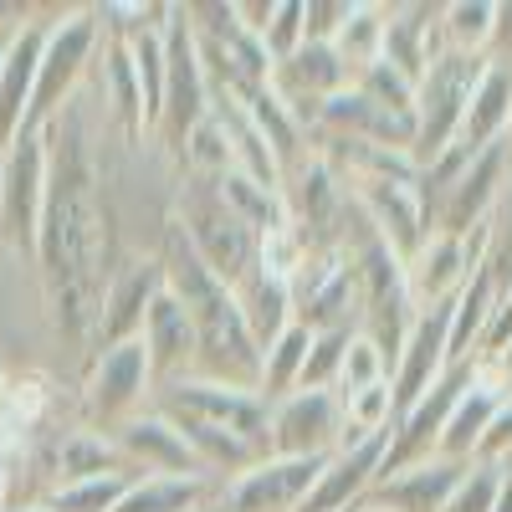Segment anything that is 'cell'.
<instances>
[{
  "label": "cell",
  "instance_id": "52a82bcc",
  "mask_svg": "<svg viewBox=\"0 0 512 512\" xmlns=\"http://www.w3.org/2000/svg\"><path fill=\"white\" fill-rule=\"evenodd\" d=\"M149 405H154V369L139 338L93 354L88 379H82V420H88V431L113 436L123 420H134Z\"/></svg>",
  "mask_w": 512,
  "mask_h": 512
},
{
  "label": "cell",
  "instance_id": "9c48e42d",
  "mask_svg": "<svg viewBox=\"0 0 512 512\" xmlns=\"http://www.w3.org/2000/svg\"><path fill=\"white\" fill-rule=\"evenodd\" d=\"M328 456H262L241 477L221 482L210 512H297Z\"/></svg>",
  "mask_w": 512,
  "mask_h": 512
},
{
  "label": "cell",
  "instance_id": "5b68a950",
  "mask_svg": "<svg viewBox=\"0 0 512 512\" xmlns=\"http://www.w3.org/2000/svg\"><path fill=\"white\" fill-rule=\"evenodd\" d=\"M98 47H103L98 11H57V21L47 31V47H41V62H36V88H31V108H26L21 134H41L62 108H72L77 82L88 77Z\"/></svg>",
  "mask_w": 512,
  "mask_h": 512
},
{
  "label": "cell",
  "instance_id": "8d00e7d4",
  "mask_svg": "<svg viewBox=\"0 0 512 512\" xmlns=\"http://www.w3.org/2000/svg\"><path fill=\"white\" fill-rule=\"evenodd\" d=\"M492 512H512V472H502V487H497V502Z\"/></svg>",
  "mask_w": 512,
  "mask_h": 512
},
{
  "label": "cell",
  "instance_id": "836d02e7",
  "mask_svg": "<svg viewBox=\"0 0 512 512\" xmlns=\"http://www.w3.org/2000/svg\"><path fill=\"white\" fill-rule=\"evenodd\" d=\"M349 0H303V41H328L333 47V36L344 31L349 21Z\"/></svg>",
  "mask_w": 512,
  "mask_h": 512
},
{
  "label": "cell",
  "instance_id": "3957f363",
  "mask_svg": "<svg viewBox=\"0 0 512 512\" xmlns=\"http://www.w3.org/2000/svg\"><path fill=\"white\" fill-rule=\"evenodd\" d=\"M169 226H175V231L190 241V251H195L200 262L216 272L226 287H236V282L256 267V256H262V236H256V231L236 216V210L221 200L216 180L185 175Z\"/></svg>",
  "mask_w": 512,
  "mask_h": 512
},
{
  "label": "cell",
  "instance_id": "ab89813d",
  "mask_svg": "<svg viewBox=\"0 0 512 512\" xmlns=\"http://www.w3.org/2000/svg\"><path fill=\"white\" fill-rule=\"evenodd\" d=\"M6 512H11V507H6ZM21 512H47V507H41V502H36V507H21Z\"/></svg>",
  "mask_w": 512,
  "mask_h": 512
},
{
  "label": "cell",
  "instance_id": "ac0fdd59",
  "mask_svg": "<svg viewBox=\"0 0 512 512\" xmlns=\"http://www.w3.org/2000/svg\"><path fill=\"white\" fill-rule=\"evenodd\" d=\"M461 472H466V461H441V456L415 461L405 472L379 477L374 492L364 497V507H374V512H441L451 487L461 482Z\"/></svg>",
  "mask_w": 512,
  "mask_h": 512
},
{
  "label": "cell",
  "instance_id": "f1b7e54d",
  "mask_svg": "<svg viewBox=\"0 0 512 512\" xmlns=\"http://www.w3.org/2000/svg\"><path fill=\"white\" fill-rule=\"evenodd\" d=\"M482 267L487 277L497 282V297L512 287V175L492 205V216H487V231H482Z\"/></svg>",
  "mask_w": 512,
  "mask_h": 512
},
{
  "label": "cell",
  "instance_id": "ee69618b",
  "mask_svg": "<svg viewBox=\"0 0 512 512\" xmlns=\"http://www.w3.org/2000/svg\"><path fill=\"white\" fill-rule=\"evenodd\" d=\"M349 512H359V507H349Z\"/></svg>",
  "mask_w": 512,
  "mask_h": 512
},
{
  "label": "cell",
  "instance_id": "ffe728a7",
  "mask_svg": "<svg viewBox=\"0 0 512 512\" xmlns=\"http://www.w3.org/2000/svg\"><path fill=\"white\" fill-rule=\"evenodd\" d=\"M507 113H512V67L487 62V72H482V82H477L472 103H466L461 134H456V144H451V149H461V154H482V149L502 144Z\"/></svg>",
  "mask_w": 512,
  "mask_h": 512
},
{
  "label": "cell",
  "instance_id": "7c38bea8",
  "mask_svg": "<svg viewBox=\"0 0 512 512\" xmlns=\"http://www.w3.org/2000/svg\"><path fill=\"white\" fill-rule=\"evenodd\" d=\"M108 441L118 446V456L128 461V472H134V477H200V482H210L200 472L190 441L180 436V425L169 415H159L154 405L139 410L134 420H123Z\"/></svg>",
  "mask_w": 512,
  "mask_h": 512
},
{
  "label": "cell",
  "instance_id": "74e56055",
  "mask_svg": "<svg viewBox=\"0 0 512 512\" xmlns=\"http://www.w3.org/2000/svg\"><path fill=\"white\" fill-rule=\"evenodd\" d=\"M6 492H11V472H6V451H0V512H6Z\"/></svg>",
  "mask_w": 512,
  "mask_h": 512
},
{
  "label": "cell",
  "instance_id": "5bb4252c",
  "mask_svg": "<svg viewBox=\"0 0 512 512\" xmlns=\"http://www.w3.org/2000/svg\"><path fill=\"white\" fill-rule=\"evenodd\" d=\"M482 231L477 236H441V231H431L405 256V282H410V297H415V313L431 308V303H451V297L461 292V282L482 267Z\"/></svg>",
  "mask_w": 512,
  "mask_h": 512
},
{
  "label": "cell",
  "instance_id": "4dcf8cb0",
  "mask_svg": "<svg viewBox=\"0 0 512 512\" xmlns=\"http://www.w3.org/2000/svg\"><path fill=\"white\" fill-rule=\"evenodd\" d=\"M390 379V359H384L364 333L349 338V349H344V364H338V384H333V395L338 400H349L359 390H369V384H384Z\"/></svg>",
  "mask_w": 512,
  "mask_h": 512
},
{
  "label": "cell",
  "instance_id": "277c9868",
  "mask_svg": "<svg viewBox=\"0 0 512 512\" xmlns=\"http://www.w3.org/2000/svg\"><path fill=\"white\" fill-rule=\"evenodd\" d=\"M482 72H487V57L451 52V47H441L431 62H425V72L415 82V144H410L415 169L436 164L456 144L466 103H472Z\"/></svg>",
  "mask_w": 512,
  "mask_h": 512
},
{
  "label": "cell",
  "instance_id": "6da1fadb",
  "mask_svg": "<svg viewBox=\"0 0 512 512\" xmlns=\"http://www.w3.org/2000/svg\"><path fill=\"white\" fill-rule=\"evenodd\" d=\"M47 205L36 226V272L47 287V308L57 333L72 349L93 354V328L103 313V292L113 277V231L98 159L77 108H62L47 128Z\"/></svg>",
  "mask_w": 512,
  "mask_h": 512
},
{
  "label": "cell",
  "instance_id": "8fae6325",
  "mask_svg": "<svg viewBox=\"0 0 512 512\" xmlns=\"http://www.w3.org/2000/svg\"><path fill=\"white\" fill-rule=\"evenodd\" d=\"M451 303H431V308H420L410 333H405V344L390 364V395H395V415L410 410L431 384L451 369Z\"/></svg>",
  "mask_w": 512,
  "mask_h": 512
},
{
  "label": "cell",
  "instance_id": "e0dca14e",
  "mask_svg": "<svg viewBox=\"0 0 512 512\" xmlns=\"http://www.w3.org/2000/svg\"><path fill=\"white\" fill-rule=\"evenodd\" d=\"M139 344H144L149 369H154V390L195 374V323H190V313L180 308V297L169 287H159V297L149 303Z\"/></svg>",
  "mask_w": 512,
  "mask_h": 512
},
{
  "label": "cell",
  "instance_id": "30bf717a",
  "mask_svg": "<svg viewBox=\"0 0 512 512\" xmlns=\"http://www.w3.org/2000/svg\"><path fill=\"white\" fill-rule=\"evenodd\" d=\"M272 456H333L344 446V405L333 390H292L272 405Z\"/></svg>",
  "mask_w": 512,
  "mask_h": 512
},
{
  "label": "cell",
  "instance_id": "2e32d148",
  "mask_svg": "<svg viewBox=\"0 0 512 512\" xmlns=\"http://www.w3.org/2000/svg\"><path fill=\"white\" fill-rule=\"evenodd\" d=\"M159 287H164L159 256H149V262H128L123 272L108 277L103 313H98V328H93V354L118 349V344H128V338H139L144 313H149V303L159 297Z\"/></svg>",
  "mask_w": 512,
  "mask_h": 512
},
{
  "label": "cell",
  "instance_id": "d6a6232c",
  "mask_svg": "<svg viewBox=\"0 0 512 512\" xmlns=\"http://www.w3.org/2000/svg\"><path fill=\"white\" fill-rule=\"evenodd\" d=\"M497 487H502V466L466 461V472H461V482L451 487V497H446V507H441V512H492Z\"/></svg>",
  "mask_w": 512,
  "mask_h": 512
},
{
  "label": "cell",
  "instance_id": "7a4b0ae2",
  "mask_svg": "<svg viewBox=\"0 0 512 512\" xmlns=\"http://www.w3.org/2000/svg\"><path fill=\"white\" fill-rule=\"evenodd\" d=\"M159 267H164V287L180 297V308L195 323V379L256 390V379H262V349H256V338L246 328L236 287H226L210 272L175 226H164Z\"/></svg>",
  "mask_w": 512,
  "mask_h": 512
},
{
  "label": "cell",
  "instance_id": "44dd1931",
  "mask_svg": "<svg viewBox=\"0 0 512 512\" xmlns=\"http://www.w3.org/2000/svg\"><path fill=\"white\" fill-rule=\"evenodd\" d=\"M497 313V282L487 277V267H477L472 277L461 282V292L451 297V364H472L482 354V338L492 328Z\"/></svg>",
  "mask_w": 512,
  "mask_h": 512
},
{
  "label": "cell",
  "instance_id": "9a60e30c",
  "mask_svg": "<svg viewBox=\"0 0 512 512\" xmlns=\"http://www.w3.org/2000/svg\"><path fill=\"white\" fill-rule=\"evenodd\" d=\"M384 441H390V431L344 441V446H338V451L323 461V472H318L308 502L297 507V512H349V507H364V497H369L374 482H379Z\"/></svg>",
  "mask_w": 512,
  "mask_h": 512
},
{
  "label": "cell",
  "instance_id": "4fadbf2b",
  "mask_svg": "<svg viewBox=\"0 0 512 512\" xmlns=\"http://www.w3.org/2000/svg\"><path fill=\"white\" fill-rule=\"evenodd\" d=\"M57 16H26L11 26V36L0 41V154L16 144V134L26 128V108H31V88H36V62L47 47V31Z\"/></svg>",
  "mask_w": 512,
  "mask_h": 512
},
{
  "label": "cell",
  "instance_id": "7402d4cb",
  "mask_svg": "<svg viewBox=\"0 0 512 512\" xmlns=\"http://www.w3.org/2000/svg\"><path fill=\"white\" fill-rule=\"evenodd\" d=\"M236 303L246 313V328L256 338V349H267L272 338L292 323V292L282 277H272L267 267H251L241 282H236Z\"/></svg>",
  "mask_w": 512,
  "mask_h": 512
},
{
  "label": "cell",
  "instance_id": "8992f818",
  "mask_svg": "<svg viewBox=\"0 0 512 512\" xmlns=\"http://www.w3.org/2000/svg\"><path fill=\"white\" fill-rule=\"evenodd\" d=\"M205 113H210V82H205V67L195 52L190 16H185V6H169L164 11V108H159L154 134L180 159L185 139L195 134V123Z\"/></svg>",
  "mask_w": 512,
  "mask_h": 512
},
{
  "label": "cell",
  "instance_id": "4316f807",
  "mask_svg": "<svg viewBox=\"0 0 512 512\" xmlns=\"http://www.w3.org/2000/svg\"><path fill=\"white\" fill-rule=\"evenodd\" d=\"M492 21H497V0H456V6H441V47L487 57Z\"/></svg>",
  "mask_w": 512,
  "mask_h": 512
},
{
  "label": "cell",
  "instance_id": "7bdbcfd3",
  "mask_svg": "<svg viewBox=\"0 0 512 512\" xmlns=\"http://www.w3.org/2000/svg\"><path fill=\"white\" fill-rule=\"evenodd\" d=\"M359 512H374V507H359Z\"/></svg>",
  "mask_w": 512,
  "mask_h": 512
},
{
  "label": "cell",
  "instance_id": "83f0119b",
  "mask_svg": "<svg viewBox=\"0 0 512 512\" xmlns=\"http://www.w3.org/2000/svg\"><path fill=\"white\" fill-rule=\"evenodd\" d=\"M379 47H384V6H354L344 31L333 36V52L359 77L369 62H379Z\"/></svg>",
  "mask_w": 512,
  "mask_h": 512
},
{
  "label": "cell",
  "instance_id": "ba28073f",
  "mask_svg": "<svg viewBox=\"0 0 512 512\" xmlns=\"http://www.w3.org/2000/svg\"><path fill=\"white\" fill-rule=\"evenodd\" d=\"M47 205V134H16L0 154V241L36 256V226Z\"/></svg>",
  "mask_w": 512,
  "mask_h": 512
},
{
  "label": "cell",
  "instance_id": "cb8c5ba5",
  "mask_svg": "<svg viewBox=\"0 0 512 512\" xmlns=\"http://www.w3.org/2000/svg\"><path fill=\"white\" fill-rule=\"evenodd\" d=\"M308 349H313V333L303 323H287L272 344L262 349V379H256V395H262L267 405H277L282 395H292L297 379H303Z\"/></svg>",
  "mask_w": 512,
  "mask_h": 512
},
{
  "label": "cell",
  "instance_id": "f546056e",
  "mask_svg": "<svg viewBox=\"0 0 512 512\" xmlns=\"http://www.w3.org/2000/svg\"><path fill=\"white\" fill-rule=\"evenodd\" d=\"M134 477H93V482H67V487H52L41 497L47 512H113V502L128 492Z\"/></svg>",
  "mask_w": 512,
  "mask_h": 512
},
{
  "label": "cell",
  "instance_id": "60d3db41",
  "mask_svg": "<svg viewBox=\"0 0 512 512\" xmlns=\"http://www.w3.org/2000/svg\"><path fill=\"white\" fill-rule=\"evenodd\" d=\"M190 512H210V502H200V507H190Z\"/></svg>",
  "mask_w": 512,
  "mask_h": 512
},
{
  "label": "cell",
  "instance_id": "d4e9b609",
  "mask_svg": "<svg viewBox=\"0 0 512 512\" xmlns=\"http://www.w3.org/2000/svg\"><path fill=\"white\" fill-rule=\"evenodd\" d=\"M103 77H108V108L123 123V134L144 139L149 134V118H144V93H139V77H134V57L118 36H103Z\"/></svg>",
  "mask_w": 512,
  "mask_h": 512
},
{
  "label": "cell",
  "instance_id": "1f68e13d",
  "mask_svg": "<svg viewBox=\"0 0 512 512\" xmlns=\"http://www.w3.org/2000/svg\"><path fill=\"white\" fill-rule=\"evenodd\" d=\"M349 328H333V333H313V349H308V364H303V379L297 390H333L338 384V364H344V349H349Z\"/></svg>",
  "mask_w": 512,
  "mask_h": 512
},
{
  "label": "cell",
  "instance_id": "d590c367",
  "mask_svg": "<svg viewBox=\"0 0 512 512\" xmlns=\"http://www.w3.org/2000/svg\"><path fill=\"white\" fill-rule=\"evenodd\" d=\"M487 62H497V67H512V0H502V6H497L492 41H487Z\"/></svg>",
  "mask_w": 512,
  "mask_h": 512
},
{
  "label": "cell",
  "instance_id": "d6986e66",
  "mask_svg": "<svg viewBox=\"0 0 512 512\" xmlns=\"http://www.w3.org/2000/svg\"><path fill=\"white\" fill-rule=\"evenodd\" d=\"M477 364H482V359H477ZM507 395H512V390H502L487 369H477V379L461 390V400H456V410H451V420H446L436 456H441V461H472V456H477V441H482V431H487V420H492V410H497Z\"/></svg>",
  "mask_w": 512,
  "mask_h": 512
},
{
  "label": "cell",
  "instance_id": "b9f144b4",
  "mask_svg": "<svg viewBox=\"0 0 512 512\" xmlns=\"http://www.w3.org/2000/svg\"><path fill=\"white\" fill-rule=\"evenodd\" d=\"M502 472H512V456H507V461H502Z\"/></svg>",
  "mask_w": 512,
  "mask_h": 512
},
{
  "label": "cell",
  "instance_id": "f35d334b",
  "mask_svg": "<svg viewBox=\"0 0 512 512\" xmlns=\"http://www.w3.org/2000/svg\"><path fill=\"white\" fill-rule=\"evenodd\" d=\"M502 159H507V169H512V113H507V128H502Z\"/></svg>",
  "mask_w": 512,
  "mask_h": 512
},
{
  "label": "cell",
  "instance_id": "484cf974",
  "mask_svg": "<svg viewBox=\"0 0 512 512\" xmlns=\"http://www.w3.org/2000/svg\"><path fill=\"white\" fill-rule=\"evenodd\" d=\"M210 502V482L200 477H134L113 512H190Z\"/></svg>",
  "mask_w": 512,
  "mask_h": 512
},
{
  "label": "cell",
  "instance_id": "603a6c76",
  "mask_svg": "<svg viewBox=\"0 0 512 512\" xmlns=\"http://www.w3.org/2000/svg\"><path fill=\"white\" fill-rule=\"evenodd\" d=\"M52 472H57V487L93 482V477H134V472H128V461L118 456V446L108 436L88 431V425L72 431V436H62V446L52 456Z\"/></svg>",
  "mask_w": 512,
  "mask_h": 512
},
{
  "label": "cell",
  "instance_id": "e575fe53",
  "mask_svg": "<svg viewBox=\"0 0 512 512\" xmlns=\"http://www.w3.org/2000/svg\"><path fill=\"white\" fill-rule=\"evenodd\" d=\"M507 456H512V395L492 410V420H487V431H482V441H477V456H472V461L502 466Z\"/></svg>",
  "mask_w": 512,
  "mask_h": 512
}]
</instances>
